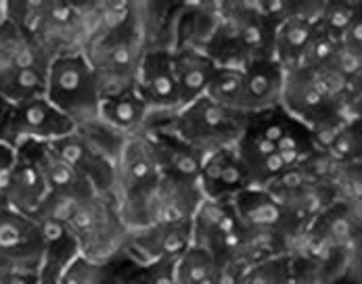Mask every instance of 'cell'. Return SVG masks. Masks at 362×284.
I'll use <instances>...</instances> for the list:
<instances>
[{"instance_id":"6da1fadb","label":"cell","mask_w":362,"mask_h":284,"mask_svg":"<svg viewBox=\"0 0 362 284\" xmlns=\"http://www.w3.org/2000/svg\"><path fill=\"white\" fill-rule=\"evenodd\" d=\"M82 52L97 73L103 98L134 90L136 73L147 52L139 25V2H134V15L126 25L93 36Z\"/></svg>"},{"instance_id":"7a4b0ae2","label":"cell","mask_w":362,"mask_h":284,"mask_svg":"<svg viewBox=\"0 0 362 284\" xmlns=\"http://www.w3.org/2000/svg\"><path fill=\"white\" fill-rule=\"evenodd\" d=\"M45 96L76 128L99 122L103 95L84 52H65L52 59Z\"/></svg>"},{"instance_id":"3957f363","label":"cell","mask_w":362,"mask_h":284,"mask_svg":"<svg viewBox=\"0 0 362 284\" xmlns=\"http://www.w3.org/2000/svg\"><path fill=\"white\" fill-rule=\"evenodd\" d=\"M250 117L218 102L209 100L207 96L197 98L195 102L182 107L174 117L163 124H153L165 128L178 141L189 144L202 157L214 150L230 148L243 136Z\"/></svg>"},{"instance_id":"277c9868","label":"cell","mask_w":362,"mask_h":284,"mask_svg":"<svg viewBox=\"0 0 362 284\" xmlns=\"http://www.w3.org/2000/svg\"><path fill=\"white\" fill-rule=\"evenodd\" d=\"M67 232L76 240L80 255L97 264H113L122 259L130 237L115 203L101 194H90L80 203L67 224Z\"/></svg>"},{"instance_id":"5b68a950","label":"cell","mask_w":362,"mask_h":284,"mask_svg":"<svg viewBox=\"0 0 362 284\" xmlns=\"http://www.w3.org/2000/svg\"><path fill=\"white\" fill-rule=\"evenodd\" d=\"M74 130L76 126L52 107L47 96H38L19 105H8L0 130V142L17 150L28 142L51 144Z\"/></svg>"},{"instance_id":"8992f818","label":"cell","mask_w":362,"mask_h":284,"mask_svg":"<svg viewBox=\"0 0 362 284\" xmlns=\"http://www.w3.org/2000/svg\"><path fill=\"white\" fill-rule=\"evenodd\" d=\"M47 253V240L30 215L0 207V268L8 272L38 274Z\"/></svg>"},{"instance_id":"52a82bcc","label":"cell","mask_w":362,"mask_h":284,"mask_svg":"<svg viewBox=\"0 0 362 284\" xmlns=\"http://www.w3.org/2000/svg\"><path fill=\"white\" fill-rule=\"evenodd\" d=\"M134 90L143 98V102L151 113L149 126L168 122L182 109L178 84L174 78V67H172V50L145 52L136 73Z\"/></svg>"},{"instance_id":"ba28073f","label":"cell","mask_w":362,"mask_h":284,"mask_svg":"<svg viewBox=\"0 0 362 284\" xmlns=\"http://www.w3.org/2000/svg\"><path fill=\"white\" fill-rule=\"evenodd\" d=\"M193 247L191 222L182 224H151L132 230L124 257L136 264L176 261Z\"/></svg>"},{"instance_id":"9c48e42d","label":"cell","mask_w":362,"mask_h":284,"mask_svg":"<svg viewBox=\"0 0 362 284\" xmlns=\"http://www.w3.org/2000/svg\"><path fill=\"white\" fill-rule=\"evenodd\" d=\"M54 153L74 167L88 184L101 196H109L113 201V187H115V163L105 159L99 150H95L84 136L74 130L71 134L51 142Z\"/></svg>"},{"instance_id":"30bf717a","label":"cell","mask_w":362,"mask_h":284,"mask_svg":"<svg viewBox=\"0 0 362 284\" xmlns=\"http://www.w3.org/2000/svg\"><path fill=\"white\" fill-rule=\"evenodd\" d=\"M204 199L199 180H180L161 174L151 199V224L191 222Z\"/></svg>"},{"instance_id":"8fae6325","label":"cell","mask_w":362,"mask_h":284,"mask_svg":"<svg viewBox=\"0 0 362 284\" xmlns=\"http://www.w3.org/2000/svg\"><path fill=\"white\" fill-rule=\"evenodd\" d=\"M191 230L193 247H199L209 255H216L239 232V218L233 207V199L206 196L191 220Z\"/></svg>"},{"instance_id":"7c38bea8","label":"cell","mask_w":362,"mask_h":284,"mask_svg":"<svg viewBox=\"0 0 362 284\" xmlns=\"http://www.w3.org/2000/svg\"><path fill=\"white\" fill-rule=\"evenodd\" d=\"M285 71L274 59L254 61L243 69V115H258L281 107Z\"/></svg>"},{"instance_id":"4fadbf2b","label":"cell","mask_w":362,"mask_h":284,"mask_svg":"<svg viewBox=\"0 0 362 284\" xmlns=\"http://www.w3.org/2000/svg\"><path fill=\"white\" fill-rule=\"evenodd\" d=\"M233 207L239 218V226L252 232H281L289 240L296 237L289 230L287 218L279 201L264 189H245L233 196Z\"/></svg>"},{"instance_id":"5bb4252c","label":"cell","mask_w":362,"mask_h":284,"mask_svg":"<svg viewBox=\"0 0 362 284\" xmlns=\"http://www.w3.org/2000/svg\"><path fill=\"white\" fill-rule=\"evenodd\" d=\"M47 194H49V189H47L40 172L36 170V165L28 157L17 153L15 163H13V167L4 180V187H2L0 207H6L17 213L34 218V213L38 211V207Z\"/></svg>"},{"instance_id":"9a60e30c","label":"cell","mask_w":362,"mask_h":284,"mask_svg":"<svg viewBox=\"0 0 362 284\" xmlns=\"http://www.w3.org/2000/svg\"><path fill=\"white\" fill-rule=\"evenodd\" d=\"M199 184L209 199H233L241 190L250 189L247 172L235 146L214 150L204 157Z\"/></svg>"},{"instance_id":"2e32d148","label":"cell","mask_w":362,"mask_h":284,"mask_svg":"<svg viewBox=\"0 0 362 284\" xmlns=\"http://www.w3.org/2000/svg\"><path fill=\"white\" fill-rule=\"evenodd\" d=\"M17 153H21L23 157H28L36 170L40 172L45 184L49 192H69V194H80V196H88V194H97L90 189V184L74 170L69 167L47 142H28L21 148H17Z\"/></svg>"},{"instance_id":"e0dca14e","label":"cell","mask_w":362,"mask_h":284,"mask_svg":"<svg viewBox=\"0 0 362 284\" xmlns=\"http://www.w3.org/2000/svg\"><path fill=\"white\" fill-rule=\"evenodd\" d=\"M172 67H174V78L178 84L182 107L206 96L207 86L218 69V65L204 50H195V48L172 50Z\"/></svg>"},{"instance_id":"ac0fdd59","label":"cell","mask_w":362,"mask_h":284,"mask_svg":"<svg viewBox=\"0 0 362 284\" xmlns=\"http://www.w3.org/2000/svg\"><path fill=\"white\" fill-rule=\"evenodd\" d=\"M151 119V113L143 98L136 95V90L124 93V95L103 98L99 122L111 128L113 132L130 138L147 130Z\"/></svg>"},{"instance_id":"d6986e66","label":"cell","mask_w":362,"mask_h":284,"mask_svg":"<svg viewBox=\"0 0 362 284\" xmlns=\"http://www.w3.org/2000/svg\"><path fill=\"white\" fill-rule=\"evenodd\" d=\"M316 23L300 21V19H283L274 30L272 40V59L283 67V71L296 69L304 48L308 47Z\"/></svg>"},{"instance_id":"ffe728a7","label":"cell","mask_w":362,"mask_h":284,"mask_svg":"<svg viewBox=\"0 0 362 284\" xmlns=\"http://www.w3.org/2000/svg\"><path fill=\"white\" fill-rule=\"evenodd\" d=\"M47 73L28 67L0 69V98L8 105H19L47 93Z\"/></svg>"},{"instance_id":"44dd1931","label":"cell","mask_w":362,"mask_h":284,"mask_svg":"<svg viewBox=\"0 0 362 284\" xmlns=\"http://www.w3.org/2000/svg\"><path fill=\"white\" fill-rule=\"evenodd\" d=\"M176 261H153L136 264L126 257L113 261L115 284H176L174 283Z\"/></svg>"},{"instance_id":"7402d4cb","label":"cell","mask_w":362,"mask_h":284,"mask_svg":"<svg viewBox=\"0 0 362 284\" xmlns=\"http://www.w3.org/2000/svg\"><path fill=\"white\" fill-rule=\"evenodd\" d=\"M176 284H218L216 259L199 247H191L174 264Z\"/></svg>"},{"instance_id":"603a6c76","label":"cell","mask_w":362,"mask_h":284,"mask_svg":"<svg viewBox=\"0 0 362 284\" xmlns=\"http://www.w3.org/2000/svg\"><path fill=\"white\" fill-rule=\"evenodd\" d=\"M206 96L209 100L218 102L220 107H226L230 111L243 113L241 102H243V69L235 67H218Z\"/></svg>"},{"instance_id":"cb8c5ba5","label":"cell","mask_w":362,"mask_h":284,"mask_svg":"<svg viewBox=\"0 0 362 284\" xmlns=\"http://www.w3.org/2000/svg\"><path fill=\"white\" fill-rule=\"evenodd\" d=\"M291 257L279 255L262 259L243 270L239 284H291Z\"/></svg>"},{"instance_id":"d4e9b609","label":"cell","mask_w":362,"mask_h":284,"mask_svg":"<svg viewBox=\"0 0 362 284\" xmlns=\"http://www.w3.org/2000/svg\"><path fill=\"white\" fill-rule=\"evenodd\" d=\"M361 15V2H346V0H325L322 13L318 17V28L329 34L335 42L352 23V19Z\"/></svg>"},{"instance_id":"484cf974","label":"cell","mask_w":362,"mask_h":284,"mask_svg":"<svg viewBox=\"0 0 362 284\" xmlns=\"http://www.w3.org/2000/svg\"><path fill=\"white\" fill-rule=\"evenodd\" d=\"M61 284H115L113 264H97L78 255L65 270Z\"/></svg>"},{"instance_id":"4316f807","label":"cell","mask_w":362,"mask_h":284,"mask_svg":"<svg viewBox=\"0 0 362 284\" xmlns=\"http://www.w3.org/2000/svg\"><path fill=\"white\" fill-rule=\"evenodd\" d=\"M335 48H337V42L316 25L310 42H308V47L304 48V52H302L296 69H308V71L310 69H322L329 63V59L333 57Z\"/></svg>"},{"instance_id":"83f0119b","label":"cell","mask_w":362,"mask_h":284,"mask_svg":"<svg viewBox=\"0 0 362 284\" xmlns=\"http://www.w3.org/2000/svg\"><path fill=\"white\" fill-rule=\"evenodd\" d=\"M337 163H361V124L348 126L325 150Z\"/></svg>"},{"instance_id":"f1b7e54d","label":"cell","mask_w":362,"mask_h":284,"mask_svg":"<svg viewBox=\"0 0 362 284\" xmlns=\"http://www.w3.org/2000/svg\"><path fill=\"white\" fill-rule=\"evenodd\" d=\"M337 45L354 54H362V15H356L352 23L346 28V32L339 36Z\"/></svg>"},{"instance_id":"f546056e","label":"cell","mask_w":362,"mask_h":284,"mask_svg":"<svg viewBox=\"0 0 362 284\" xmlns=\"http://www.w3.org/2000/svg\"><path fill=\"white\" fill-rule=\"evenodd\" d=\"M15 157H17V150H13L11 146L2 144L0 142V196H2V187H4V180L15 163Z\"/></svg>"},{"instance_id":"4dcf8cb0","label":"cell","mask_w":362,"mask_h":284,"mask_svg":"<svg viewBox=\"0 0 362 284\" xmlns=\"http://www.w3.org/2000/svg\"><path fill=\"white\" fill-rule=\"evenodd\" d=\"M2 21H6V2L0 0V23Z\"/></svg>"}]
</instances>
